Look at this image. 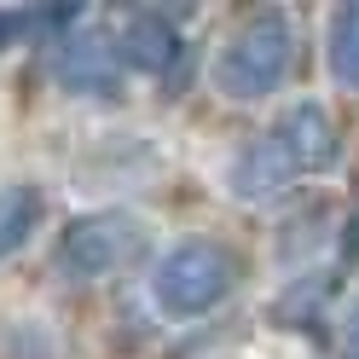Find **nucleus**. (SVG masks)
I'll use <instances>...</instances> for the list:
<instances>
[{
    "label": "nucleus",
    "instance_id": "1",
    "mask_svg": "<svg viewBox=\"0 0 359 359\" xmlns=\"http://www.w3.org/2000/svg\"><path fill=\"white\" fill-rule=\"evenodd\" d=\"M330 156H336V122H330V110L302 99V104H290L255 145L238 151L226 186H232V197H243V203H261V197L284 191L290 180L325 168Z\"/></svg>",
    "mask_w": 359,
    "mask_h": 359
},
{
    "label": "nucleus",
    "instance_id": "2",
    "mask_svg": "<svg viewBox=\"0 0 359 359\" xmlns=\"http://www.w3.org/2000/svg\"><path fill=\"white\" fill-rule=\"evenodd\" d=\"M296 64V29L284 12H255L215 58V87L226 99H266Z\"/></svg>",
    "mask_w": 359,
    "mask_h": 359
},
{
    "label": "nucleus",
    "instance_id": "3",
    "mask_svg": "<svg viewBox=\"0 0 359 359\" xmlns=\"http://www.w3.org/2000/svg\"><path fill=\"white\" fill-rule=\"evenodd\" d=\"M238 278L232 250H220L215 238H186L156 261L151 273V302L168 313V319H203L209 307L226 302V290Z\"/></svg>",
    "mask_w": 359,
    "mask_h": 359
},
{
    "label": "nucleus",
    "instance_id": "4",
    "mask_svg": "<svg viewBox=\"0 0 359 359\" xmlns=\"http://www.w3.org/2000/svg\"><path fill=\"white\" fill-rule=\"evenodd\" d=\"M145 255V220L128 215V209H93V215H76L70 226L58 232V273L64 278H110L133 266Z\"/></svg>",
    "mask_w": 359,
    "mask_h": 359
},
{
    "label": "nucleus",
    "instance_id": "5",
    "mask_svg": "<svg viewBox=\"0 0 359 359\" xmlns=\"http://www.w3.org/2000/svg\"><path fill=\"white\" fill-rule=\"evenodd\" d=\"M180 53H186V41H180V24L168 12H156V6L128 12V24L116 35V58L128 64V70H140V76H174Z\"/></svg>",
    "mask_w": 359,
    "mask_h": 359
},
{
    "label": "nucleus",
    "instance_id": "6",
    "mask_svg": "<svg viewBox=\"0 0 359 359\" xmlns=\"http://www.w3.org/2000/svg\"><path fill=\"white\" fill-rule=\"evenodd\" d=\"M116 76H122V58H116V41H110V35H99V29L64 35V47H58V81L70 87V93L110 99V93H116Z\"/></svg>",
    "mask_w": 359,
    "mask_h": 359
},
{
    "label": "nucleus",
    "instance_id": "7",
    "mask_svg": "<svg viewBox=\"0 0 359 359\" xmlns=\"http://www.w3.org/2000/svg\"><path fill=\"white\" fill-rule=\"evenodd\" d=\"M41 215H47V197H41V186H29V180L0 186V261L18 255V250L35 238Z\"/></svg>",
    "mask_w": 359,
    "mask_h": 359
},
{
    "label": "nucleus",
    "instance_id": "8",
    "mask_svg": "<svg viewBox=\"0 0 359 359\" xmlns=\"http://www.w3.org/2000/svg\"><path fill=\"white\" fill-rule=\"evenodd\" d=\"M325 53H330V76L359 93V0H348V6L330 12V41H325Z\"/></svg>",
    "mask_w": 359,
    "mask_h": 359
},
{
    "label": "nucleus",
    "instance_id": "9",
    "mask_svg": "<svg viewBox=\"0 0 359 359\" xmlns=\"http://www.w3.org/2000/svg\"><path fill=\"white\" fill-rule=\"evenodd\" d=\"M35 24L70 29V24H81V6H0V53H6L12 41H24Z\"/></svg>",
    "mask_w": 359,
    "mask_h": 359
},
{
    "label": "nucleus",
    "instance_id": "10",
    "mask_svg": "<svg viewBox=\"0 0 359 359\" xmlns=\"http://www.w3.org/2000/svg\"><path fill=\"white\" fill-rule=\"evenodd\" d=\"M342 342H348V359H359V302L348 307V319H342Z\"/></svg>",
    "mask_w": 359,
    "mask_h": 359
}]
</instances>
